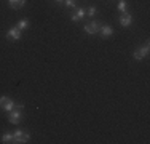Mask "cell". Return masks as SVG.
Returning <instances> with one entry per match:
<instances>
[{"instance_id": "1", "label": "cell", "mask_w": 150, "mask_h": 144, "mask_svg": "<svg viewBox=\"0 0 150 144\" xmlns=\"http://www.w3.org/2000/svg\"><path fill=\"white\" fill-rule=\"evenodd\" d=\"M8 120H10V123H13V125H18L21 120H23V110H16V109L10 110Z\"/></svg>"}, {"instance_id": "2", "label": "cell", "mask_w": 150, "mask_h": 144, "mask_svg": "<svg viewBox=\"0 0 150 144\" xmlns=\"http://www.w3.org/2000/svg\"><path fill=\"white\" fill-rule=\"evenodd\" d=\"M0 107L5 110H13V107H15V101L10 99L8 96H0Z\"/></svg>"}, {"instance_id": "3", "label": "cell", "mask_w": 150, "mask_h": 144, "mask_svg": "<svg viewBox=\"0 0 150 144\" xmlns=\"http://www.w3.org/2000/svg\"><path fill=\"white\" fill-rule=\"evenodd\" d=\"M101 23H98V21H93V23H88L86 26H85V32H88V34H98L99 31H101Z\"/></svg>"}, {"instance_id": "4", "label": "cell", "mask_w": 150, "mask_h": 144, "mask_svg": "<svg viewBox=\"0 0 150 144\" xmlns=\"http://www.w3.org/2000/svg\"><path fill=\"white\" fill-rule=\"evenodd\" d=\"M29 141V135H27L26 131H21V130H18V131L13 135V143H27Z\"/></svg>"}, {"instance_id": "5", "label": "cell", "mask_w": 150, "mask_h": 144, "mask_svg": "<svg viewBox=\"0 0 150 144\" xmlns=\"http://www.w3.org/2000/svg\"><path fill=\"white\" fill-rule=\"evenodd\" d=\"M147 55H149V43H145L142 48H137V50L134 51V59L141 61V59H144Z\"/></svg>"}, {"instance_id": "6", "label": "cell", "mask_w": 150, "mask_h": 144, "mask_svg": "<svg viewBox=\"0 0 150 144\" xmlns=\"http://www.w3.org/2000/svg\"><path fill=\"white\" fill-rule=\"evenodd\" d=\"M131 23H133V16H131L129 13H121V16H120V24L123 27H128V26H131Z\"/></svg>"}, {"instance_id": "7", "label": "cell", "mask_w": 150, "mask_h": 144, "mask_svg": "<svg viewBox=\"0 0 150 144\" xmlns=\"http://www.w3.org/2000/svg\"><path fill=\"white\" fill-rule=\"evenodd\" d=\"M6 37H8V40H19L21 38V31L18 27H11L8 32H6Z\"/></svg>"}, {"instance_id": "8", "label": "cell", "mask_w": 150, "mask_h": 144, "mask_svg": "<svg viewBox=\"0 0 150 144\" xmlns=\"http://www.w3.org/2000/svg\"><path fill=\"white\" fill-rule=\"evenodd\" d=\"M8 3H10V6H11V8L18 10V8H23L24 3H26V0H8Z\"/></svg>"}, {"instance_id": "9", "label": "cell", "mask_w": 150, "mask_h": 144, "mask_svg": "<svg viewBox=\"0 0 150 144\" xmlns=\"http://www.w3.org/2000/svg\"><path fill=\"white\" fill-rule=\"evenodd\" d=\"M85 14H86V10H85V8H77V11L72 14V19L74 21H78V19H81Z\"/></svg>"}, {"instance_id": "10", "label": "cell", "mask_w": 150, "mask_h": 144, "mask_svg": "<svg viewBox=\"0 0 150 144\" xmlns=\"http://www.w3.org/2000/svg\"><path fill=\"white\" fill-rule=\"evenodd\" d=\"M99 32L102 34V37H110V35L113 34V29L110 26H105V24H104V26H101V31H99Z\"/></svg>"}, {"instance_id": "11", "label": "cell", "mask_w": 150, "mask_h": 144, "mask_svg": "<svg viewBox=\"0 0 150 144\" xmlns=\"http://www.w3.org/2000/svg\"><path fill=\"white\" fill-rule=\"evenodd\" d=\"M2 143H5V144L13 143V135H11V133H5V135L2 136Z\"/></svg>"}, {"instance_id": "12", "label": "cell", "mask_w": 150, "mask_h": 144, "mask_svg": "<svg viewBox=\"0 0 150 144\" xmlns=\"http://www.w3.org/2000/svg\"><path fill=\"white\" fill-rule=\"evenodd\" d=\"M27 27H29V21H27V19H21L19 23H18V29H19V31L27 29Z\"/></svg>"}, {"instance_id": "13", "label": "cell", "mask_w": 150, "mask_h": 144, "mask_svg": "<svg viewBox=\"0 0 150 144\" xmlns=\"http://www.w3.org/2000/svg\"><path fill=\"white\" fill-rule=\"evenodd\" d=\"M118 10L121 13H126V2H125V0H121V2L118 3Z\"/></svg>"}, {"instance_id": "14", "label": "cell", "mask_w": 150, "mask_h": 144, "mask_svg": "<svg viewBox=\"0 0 150 144\" xmlns=\"http://www.w3.org/2000/svg\"><path fill=\"white\" fill-rule=\"evenodd\" d=\"M86 14H90V16H94V14H96V6H90V8L86 10Z\"/></svg>"}, {"instance_id": "15", "label": "cell", "mask_w": 150, "mask_h": 144, "mask_svg": "<svg viewBox=\"0 0 150 144\" xmlns=\"http://www.w3.org/2000/svg\"><path fill=\"white\" fill-rule=\"evenodd\" d=\"M66 5L67 6H75V0H66Z\"/></svg>"}, {"instance_id": "16", "label": "cell", "mask_w": 150, "mask_h": 144, "mask_svg": "<svg viewBox=\"0 0 150 144\" xmlns=\"http://www.w3.org/2000/svg\"><path fill=\"white\" fill-rule=\"evenodd\" d=\"M56 2H62V0H56Z\"/></svg>"}]
</instances>
